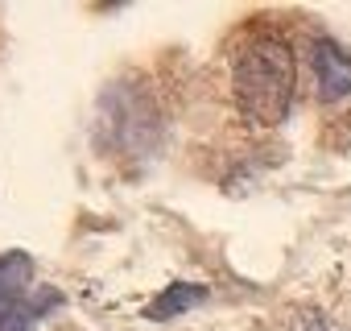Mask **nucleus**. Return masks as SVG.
I'll return each instance as SVG.
<instances>
[{
	"mask_svg": "<svg viewBox=\"0 0 351 331\" xmlns=\"http://www.w3.org/2000/svg\"><path fill=\"white\" fill-rule=\"evenodd\" d=\"M232 95L248 124L273 128L293 104V54L281 38L256 34L244 42L232 67Z\"/></svg>",
	"mask_w": 351,
	"mask_h": 331,
	"instance_id": "1",
	"label": "nucleus"
},
{
	"mask_svg": "<svg viewBox=\"0 0 351 331\" xmlns=\"http://www.w3.org/2000/svg\"><path fill=\"white\" fill-rule=\"evenodd\" d=\"M62 302L58 290L34 286V261L25 253L0 257V331H38V323Z\"/></svg>",
	"mask_w": 351,
	"mask_h": 331,
	"instance_id": "2",
	"label": "nucleus"
},
{
	"mask_svg": "<svg viewBox=\"0 0 351 331\" xmlns=\"http://www.w3.org/2000/svg\"><path fill=\"white\" fill-rule=\"evenodd\" d=\"M99 133L116 153H145L157 137V108L153 100L132 87L120 83L116 91H108L99 100Z\"/></svg>",
	"mask_w": 351,
	"mask_h": 331,
	"instance_id": "3",
	"label": "nucleus"
},
{
	"mask_svg": "<svg viewBox=\"0 0 351 331\" xmlns=\"http://www.w3.org/2000/svg\"><path fill=\"white\" fill-rule=\"evenodd\" d=\"M314 83H318V95L322 100H343L351 91V54L330 42V38H318L314 42Z\"/></svg>",
	"mask_w": 351,
	"mask_h": 331,
	"instance_id": "4",
	"label": "nucleus"
},
{
	"mask_svg": "<svg viewBox=\"0 0 351 331\" xmlns=\"http://www.w3.org/2000/svg\"><path fill=\"white\" fill-rule=\"evenodd\" d=\"M199 302H207V286H186V282H178V286L161 290V294L145 306V315L161 323V319H173V315H182V310H191V306H199Z\"/></svg>",
	"mask_w": 351,
	"mask_h": 331,
	"instance_id": "5",
	"label": "nucleus"
},
{
	"mask_svg": "<svg viewBox=\"0 0 351 331\" xmlns=\"http://www.w3.org/2000/svg\"><path fill=\"white\" fill-rule=\"evenodd\" d=\"M289 331H343L335 319H326V315H318V310H302L298 319H293V327Z\"/></svg>",
	"mask_w": 351,
	"mask_h": 331,
	"instance_id": "6",
	"label": "nucleus"
}]
</instances>
